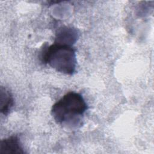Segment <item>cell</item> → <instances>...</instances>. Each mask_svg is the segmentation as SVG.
<instances>
[{
  "label": "cell",
  "mask_w": 154,
  "mask_h": 154,
  "mask_svg": "<svg viewBox=\"0 0 154 154\" xmlns=\"http://www.w3.org/2000/svg\"><path fill=\"white\" fill-rule=\"evenodd\" d=\"M87 109V105L83 97L79 93L70 91L52 105L51 114L57 123L75 129L82 126Z\"/></svg>",
  "instance_id": "6da1fadb"
},
{
  "label": "cell",
  "mask_w": 154,
  "mask_h": 154,
  "mask_svg": "<svg viewBox=\"0 0 154 154\" xmlns=\"http://www.w3.org/2000/svg\"><path fill=\"white\" fill-rule=\"evenodd\" d=\"M41 59L58 72L72 75L76 70V51L72 46L54 43L42 49Z\"/></svg>",
  "instance_id": "7a4b0ae2"
},
{
  "label": "cell",
  "mask_w": 154,
  "mask_h": 154,
  "mask_svg": "<svg viewBox=\"0 0 154 154\" xmlns=\"http://www.w3.org/2000/svg\"><path fill=\"white\" fill-rule=\"evenodd\" d=\"M25 153L20 139L16 135L3 139L0 142V154H23Z\"/></svg>",
  "instance_id": "3957f363"
},
{
  "label": "cell",
  "mask_w": 154,
  "mask_h": 154,
  "mask_svg": "<svg viewBox=\"0 0 154 154\" xmlns=\"http://www.w3.org/2000/svg\"><path fill=\"white\" fill-rule=\"evenodd\" d=\"M78 33L76 29L71 27H63L56 34L55 43L72 46L76 42Z\"/></svg>",
  "instance_id": "277c9868"
},
{
  "label": "cell",
  "mask_w": 154,
  "mask_h": 154,
  "mask_svg": "<svg viewBox=\"0 0 154 154\" xmlns=\"http://www.w3.org/2000/svg\"><path fill=\"white\" fill-rule=\"evenodd\" d=\"M14 105V99L11 92L5 87H1L0 90V111L7 116Z\"/></svg>",
  "instance_id": "5b68a950"
}]
</instances>
